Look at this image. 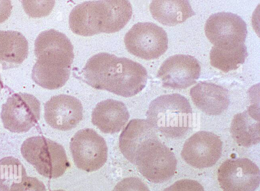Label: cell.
Instances as JSON below:
<instances>
[{"mask_svg": "<svg viewBox=\"0 0 260 191\" xmlns=\"http://www.w3.org/2000/svg\"><path fill=\"white\" fill-rule=\"evenodd\" d=\"M81 74L83 81L91 87L124 97L140 92L148 78L147 71L141 64L106 52L91 57Z\"/></svg>", "mask_w": 260, "mask_h": 191, "instance_id": "obj_1", "label": "cell"}, {"mask_svg": "<svg viewBox=\"0 0 260 191\" xmlns=\"http://www.w3.org/2000/svg\"><path fill=\"white\" fill-rule=\"evenodd\" d=\"M147 120L156 131L170 138L183 136L192 125V108L188 100L178 93L160 96L150 104Z\"/></svg>", "mask_w": 260, "mask_h": 191, "instance_id": "obj_2", "label": "cell"}, {"mask_svg": "<svg viewBox=\"0 0 260 191\" xmlns=\"http://www.w3.org/2000/svg\"><path fill=\"white\" fill-rule=\"evenodd\" d=\"M21 152L40 174L49 178L62 176L70 167L63 146L43 136L25 140L21 145Z\"/></svg>", "mask_w": 260, "mask_h": 191, "instance_id": "obj_3", "label": "cell"}, {"mask_svg": "<svg viewBox=\"0 0 260 191\" xmlns=\"http://www.w3.org/2000/svg\"><path fill=\"white\" fill-rule=\"evenodd\" d=\"M177 161L174 153L158 136L145 141L136 153L134 164L147 180L159 183L170 179L175 174Z\"/></svg>", "mask_w": 260, "mask_h": 191, "instance_id": "obj_4", "label": "cell"}, {"mask_svg": "<svg viewBox=\"0 0 260 191\" xmlns=\"http://www.w3.org/2000/svg\"><path fill=\"white\" fill-rule=\"evenodd\" d=\"M124 40L130 53L146 60L157 58L168 49L166 32L152 22L134 24L125 34Z\"/></svg>", "mask_w": 260, "mask_h": 191, "instance_id": "obj_5", "label": "cell"}, {"mask_svg": "<svg viewBox=\"0 0 260 191\" xmlns=\"http://www.w3.org/2000/svg\"><path fill=\"white\" fill-rule=\"evenodd\" d=\"M70 149L76 167L86 172L98 170L107 161L106 142L91 129L78 131L71 140Z\"/></svg>", "mask_w": 260, "mask_h": 191, "instance_id": "obj_6", "label": "cell"}, {"mask_svg": "<svg viewBox=\"0 0 260 191\" xmlns=\"http://www.w3.org/2000/svg\"><path fill=\"white\" fill-rule=\"evenodd\" d=\"M40 110V103L35 96L17 93L2 105L1 117L5 129L14 133H25L38 122Z\"/></svg>", "mask_w": 260, "mask_h": 191, "instance_id": "obj_7", "label": "cell"}, {"mask_svg": "<svg viewBox=\"0 0 260 191\" xmlns=\"http://www.w3.org/2000/svg\"><path fill=\"white\" fill-rule=\"evenodd\" d=\"M205 33L214 46L230 48L244 44L247 30L246 23L239 16L222 12L208 18L205 25Z\"/></svg>", "mask_w": 260, "mask_h": 191, "instance_id": "obj_8", "label": "cell"}, {"mask_svg": "<svg viewBox=\"0 0 260 191\" xmlns=\"http://www.w3.org/2000/svg\"><path fill=\"white\" fill-rule=\"evenodd\" d=\"M217 179L224 191H254L260 183V171L247 158L229 159L218 168Z\"/></svg>", "mask_w": 260, "mask_h": 191, "instance_id": "obj_9", "label": "cell"}, {"mask_svg": "<svg viewBox=\"0 0 260 191\" xmlns=\"http://www.w3.org/2000/svg\"><path fill=\"white\" fill-rule=\"evenodd\" d=\"M73 49L67 36L54 29L41 32L35 42L37 61L46 64L71 68Z\"/></svg>", "mask_w": 260, "mask_h": 191, "instance_id": "obj_10", "label": "cell"}, {"mask_svg": "<svg viewBox=\"0 0 260 191\" xmlns=\"http://www.w3.org/2000/svg\"><path fill=\"white\" fill-rule=\"evenodd\" d=\"M222 149V143L218 136L210 132L200 131L186 140L181 155L189 165L203 169L216 164Z\"/></svg>", "mask_w": 260, "mask_h": 191, "instance_id": "obj_11", "label": "cell"}, {"mask_svg": "<svg viewBox=\"0 0 260 191\" xmlns=\"http://www.w3.org/2000/svg\"><path fill=\"white\" fill-rule=\"evenodd\" d=\"M200 73V65L194 57L176 54L164 61L156 77L164 87L183 89L194 84Z\"/></svg>", "mask_w": 260, "mask_h": 191, "instance_id": "obj_12", "label": "cell"}, {"mask_svg": "<svg viewBox=\"0 0 260 191\" xmlns=\"http://www.w3.org/2000/svg\"><path fill=\"white\" fill-rule=\"evenodd\" d=\"M107 19L105 1H86L76 6L69 15V26L74 33L90 36L104 33Z\"/></svg>", "mask_w": 260, "mask_h": 191, "instance_id": "obj_13", "label": "cell"}, {"mask_svg": "<svg viewBox=\"0 0 260 191\" xmlns=\"http://www.w3.org/2000/svg\"><path fill=\"white\" fill-rule=\"evenodd\" d=\"M44 117L52 128L69 131L82 120V105L79 100L71 96H54L45 104Z\"/></svg>", "mask_w": 260, "mask_h": 191, "instance_id": "obj_14", "label": "cell"}, {"mask_svg": "<svg viewBox=\"0 0 260 191\" xmlns=\"http://www.w3.org/2000/svg\"><path fill=\"white\" fill-rule=\"evenodd\" d=\"M194 105L202 112L210 115H218L230 104L228 90L213 83L200 81L190 90Z\"/></svg>", "mask_w": 260, "mask_h": 191, "instance_id": "obj_15", "label": "cell"}, {"mask_svg": "<svg viewBox=\"0 0 260 191\" xmlns=\"http://www.w3.org/2000/svg\"><path fill=\"white\" fill-rule=\"evenodd\" d=\"M92 122L102 132H119L127 122L129 114L121 101L107 99L96 104L92 112Z\"/></svg>", "mask_w": 260, "mask_h": 191, "instance_id": "obj_16", "label": "cell"}, {"mask_svg": "<svg viewBox=\"0 0 260 191\" xmlns=\"http://www.w3.org/2000/svg\"><path fill=\"white\" fill-rule=\"evenodd\" d=\"M230 132L239 145L249 147L260 141L259 106L252 105L243 112L234 115Z\"/></svg>", "mask_w": 260, "mask_h": 191, "instance_id": "obj_17", "label": "cell"}, {"mask_svg": "<svg viewBox=\"0 0 260 191\" xmlns=\"http://www.w3.org/2000/svg\"><path fill=\"white\" fill-rule=\"evenodd\" d=\"M156 133L147 120H131L119 137L121 152L127 160L134 164L138 148L145 141L157 136Z\"/></svg>", "mask_w": 260, "mask_h": 191, "instance_id": "obj_18", "label": "cell"}, {"mask_svg": "<svg viewBox=\"0 0 260 191\" xmlns=\"http://www.w3.org/2000/svg\"><path fill=\"white\" fill-rule=\"evenodd\" d=\"M28 54V42L21 33L0 30V68L6 70L17 67Z\"/></svg>", "mask_w": 260, "mask_h": 191, "instance_id": "obj_19", "label": "cell"}, {"mask_svg": "<svg viewBox=\"0 0 260 191\" xmlns=\"http://www.w3.org/2000/svg\"><path fill=\"white\" fill-rule=\"evenodd\" d=\"M149 8L154 19L168 26L182 23L196 14L187 1H152Z\"/></svg>", "mask_w": 260, "mask_h": 191, "instance_id": "obj_20", "label": "cell"}, {"mask_svg": "<svg viewBox=\"0 0 260 191\" xmlns=\"http://www.w3.org/2000/svg\"><path fill=\"white\" fill-rule=\"evenodd\" d=\"M71 68L36 62L31 77L43 88L52 90L63 86L69 79Z\"/></svg>", "mask_w": 260, "mask_h": 191, "instance_id": "obj_21", "label": "cell"}, {"mask_svg": "<svg viewBox=\"0 0 260 191\" xmlns=\"http://www.w3.org/2000/svg\"><path fill=\"white\" fill-rule=\"evenodd\" d=\"M248 56L244 44L230 48L213 46L210 52V64L224 72L236 70Z\"/></svg>", "mask_w": 260, "mask_h": 191, "instance_id": "obj_22", "label": "cell"}, {"mask_svg": "<svg viewBox=\"0 0 260 191\" xmlns=\"http://www.w3.org/2000/svg\"><path fill=\"white\" fill-rule=\"evenodd\" d=\"M26 176L25 168L18 159L10 156L0 160V191H10L13 185Z\"/></svg>", "mask_w": 260, "mask_h": 191, "instance_id": "obj_23", "label": "cell"}, {"mask_svg": "<svg viewBox=\"0 0 260 191\" xmlns=\"http://www.w3.org/2000/svg\"><path fill=\"white\" fill-rule=\"evenodd\" d=\"M26 13L31 17H41L49 15L54 6V1H22Z\"/></svg>", "mask_w": 260, "mask_h": 191, "instance_id": "obj_24", "label": "cell"}, {"mask_svg": "<svg viewBox=\"0 0 260 191\" xmlns=\"http://www.w3.org/2000/svg\"><path fill=\"white\" fill-rule=\"evenodd\" d=\"M113 191H150L148 186L138 177L123 179L115 186Z\"/></svg>", "mask_w": 260, "mask_h": 191, "instance_id": "obj_25", "label": "cell"}, {"mask_svg": "<svg viewBox=\"0 0 260 191\" xmlns=\"http://www.w3.org/2000/svg\"><path fill=\"white\" fill-rule=\"evenodd\" d=\"M10 191H46L44 183L36 177H26L13 185Z\"/></svg>", "mask_w": 260, "mask_h": 191, "instance_id": "obj_26", "label": "cell"}, {"mask_svg": "<svg viewBox=\"0 0 260 191\" xmlns=\"http://www.w3.org/2000/svg\"><path fill=\"white\" fill-rule=\"evenodd\" d=\"M163 191H204L203 186L191 179H181L174 182Z\"/></svg>", "mask_w": 260, "mask_h": 191, "instance_id": "obj_27", "label": "cell"}, {"mask_svg": "<svg viewBox=\"0 0 260 191\" xmlns=\"http://www.w3.org/2000/svg\"><path fill=\"white\" fill-rule=\"evenodd\" d=\"M12 9V5L10 1H0V23L9 18Z\"/></svg>", "mask_w": 260, "mask_h": 191, "instance_id": "obj_28", "label": "cell"}, {"mask_svg": "<svg viewBox=\"0 0 260 191\" xmlns=\"http://www.w3.org/2000/svg\"><path fill=\"white\" fill-rule=\"evenodd\" d=\"M3 87H4V84H3V81L2 80V78H1V76L0 75V93H1V91Z\"/></svg>", "mask_w": 260, "mask_h": 191, "instance_id": "obj_29", "label": "cell"}, {"mask_svg": "<svg viewBox=\"0 0 260 191\" xmlns=\"http://www.w3.org/2000/svg\"><path fill=\"white\" fill-rule=\"evenodd\" d=\"M51 191H65L62 189H58V190H51Z\"/></svg>", "mask_w": 260, "mask_h": 191, "instance_id": "obj_30", "label": "cell"}]
</instances>
